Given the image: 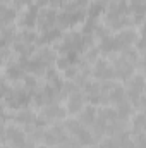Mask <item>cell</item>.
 I'll return each instance as SVG.
<instances>
[{"label":"cell","mask_w":146,"mask_h":148,"mask_svg":"<svg viewBox=\"0 0 146 148\" xmlns=\"http://www.w3.org/2000/svg\"><path fill=\"white\" fill-rule=\"evenodd\" d=\"M16 17H17V9H14L12 5H2V28L12 26Z\"/></svg>","instance_id":"obj_29"},{"label":"cell","mask_w":146,"mask_h":148,"mask_svg":"<svg viewBox=\"0 0 146 148\" xmlns=\"http://www.w3.org/2000/svg\"><path fill=\"white\" fill-rule=\"evenodd\" d=\"M98 148H120V147H119L117 138H113V136H105V138L100 141V147Z\"/></svg>","instance_id":"obj_32"},{"label":"cell","mask_w":146,"mask_h":148,"mask_svg":"<svg viewBox=\"0 0 146 148\" xmlns=\"http://www.w3.org/2000/svg\"><path fill=\"white\" fill-rule=\"evenodd\" d=\"M98 50H100L102 55H115V53H119L115 35H107L102 40H98Z\"/></svg>","instance_id":"obj_22"},{"label":"cell","mask_w":146,"mask_h":148,"mask_svg":"<svg viewBox=\"0 0 146 148\" xmlns=\"http://www.w3.org/2000/svg\"><path fill=\"white\" fill-rule=\"evenodd\" d=\"M5 69H3V77L5 79H9L10 83H19V81H23L28 73H26V69H24V66L19 62V59L16 57V60L12 59L7 66H3Z\"/></svg>","instance_id":"obj_12"},{"label":"cell","mask_w":146,"mask_h":148,"mask_svg":"<svg viewBox=\"0 0 146 148\" xmlns=\"http://www.w3.org/2000/svg\"><path fill=\"white\" fill-rule=\"evenodd\" d=\"M145 95H146V88H145Z\"/></svg>","instance_id":"obj_39"},{"label":"cell","mask_w":146,"mask_h":148,"mask_svg":"<svg viewBox=\"0 0 146 148\" xmlns=\"http://www.w3.org/2000/svg\"><path fill=\"white\" fill-rule=\"evenodd\" d=\"M53 48L57 50L59 55H62V53H69V52H77V53L83 55V53L88 50L84 35H83L81 31H76V29H71L69 33H65L60 41L55 43Z\"/></svg>","instance_id":"obj_2"},{"label":"cell","mask_w":146,"mask_h":148,"mask_svg":"<svg viewBox=\"0 0 146 148\" xmlns=\"http://www.w3.org/2000/svg\"><path fill=\"white\" fill-rule=\"evenodd\" d=\"M65 102H67V103H65L67 112H69L71 115H76V114H79V112L86 107V102H88V100H86L83 90H76L72 95H69V98H67Z\"/></svg>","instance_id":"obj_16"},{"label":"cell","mask_w":146,"mask_h":148,"mask_svg":"<svg viewBox=\"0 0 146 148\" xmlns=\"http://www.w3.org/2000/svg\"><path fill=\"white\" fill-rule=\"evenodd\" d=\"M131 129H132V134L146 131V114L138 112L131 117Z\"/></svg>","instance_id":"obj_27"},{"label":"cell","mask_w":146,"mask_h":148,"mask_svg":"<svg viewBox=\"0 0 146 148\" xmlns=\"http://www.w3.org/2000/svg\"><path fill=\"white\" fill-rule=\"evenodd\" d=\"M136 109H139V112L146 114V95H143V97L139 98V102L136 103Z\"/></svg>","instance_id":"obj_34"},{"label":"cell","mask_w":146,"mask_h":148,"mask_svg":"<svg viewBox=\"0 0 146 148\" xmlns=\"http://www.w3.org/2000/svg\"><path fill=\"white\" fill-rule=\"evenodd\" d=\"M139 66H141V69H143V73H145V76H146V55L143 57V60L139 62Z\"/></svg>","instance_id":"obj_35"},{"label":"cell","mask_w":146,"mask_h":148,"mask_svg":"<svg viewBox=\"0 0 146 148\" xmlns=\"http://www.w3.org/2000/svg\"><path fill=\"white\" fill-rule=\"evenodd\" d=\"M64 126H65V129H67V133L72 136L74 140H77L86 129H89V127H86V126H83L81 122H79V119H69V121H65L64 122Z\"/></svg>","instance_id":"obj_24"},{"label":"cell","mask_w":146,"mask_h":148,"mask_svg":"<svg viewBox=\"0 0 146 148\" xmlns=\"http://www.w3.org/2000/svg\"><path fill=\"white\" fill-rule=\"evenodd\" d=\"M112 66H113V73H115V77L119 79V81H129L134 73H136V67L138 66H134V64H131L129 60H126L120 53L112 60Z\"/></svg>","instance_id":"obj_7"},{"label":"cell","mask_w":146,"mask_h":148,"mask_svg":"<svg viewBox=\"0 0 146 148\" xmlns=\"http://www.w3.org/2000/svg\"><path fill=\"white\" fill-rule=\"evenodd\" d=\"M40 62H43L46 67H53L57 64V59H59V53L53 47H38L35 55Z\"/></svg>","instance_id":"obj_18"},{"label":"cell","mask_w":146,"mask_h":148,"mask_svg":"<svg viewBox=\"0 0 146 148\" xmlns=\"http://www.w3.org/2000/svg\"><path fill=\"white\" fill-rule=\"evenodd\" d=\"M2 5H12V0H0Z\"/></svg>","instance_id":"obj_37"},{"label":"cell","mask_w":146,"mask_h":148,"mask_svg":"<svg viewBox=\"0 0 146 148\" xmlns=\"http://www.w3.org/2000/svg\"><path fill=\"white\" fill-rule=\"evenodd\" d=\"M67 114H69V112H67V109H64L59 102L50 103V105H46V107L40 109L36 126H40V127H45V126H46V124H50V122H55V121L64 119Z\"/></svg>","instance_id":"obj_3"},{"label":"cell","mask_w":146,"mask_h":148,"mask_svg":"<svg viewBox=\"0 0 146 148\" xmlns=\"http://www.w3.org/2000/svg\"><path fill=\"white\" fill-rule=\"evenodd\" d=\"M134 141H136V148H146V131L134 134Z\"/></svg>","instance_id":"obj_33"},{"label":"cell","mask_w":146,"mask_h":148,"mask_svg":"<svg viewBox=\"0 0 146 148\" xmlns=\"http://www.w3.org/2000/svg\"><path fill=\"white\" fill-rule=\"evenodd\" d=\"M16 36H17V31L14 24L2 28V48H10L16 41Z\"/></svg>","instance_id":"obj_25"},{"label":"cell","mask_w":146,"mask_h":148,"mask_svg":"<svg viewBox=\"0 0 146 148\" xmlns=\"http://www.w3.org/2000/svg\"><path fill=\"white\" fill-rule=\"evenodd\" d=\"M129 16L134 24L146 21V0H129Z\"/></svg>","instance_id":"obj_17"},{"label":"cell","mask_w":146,"mask_h":148,"mask_svg":"<svg viewBox=\"0 0 146 148\" xmlns=\"http://www.w3.org/2000/svg\"><path fill=\"white\" fill-rule=\"evenodd\" d=\"M145 88H146V81L143 74H134L129 81H126V93H127V100L134 103L139 102V98L145 95Z\"/></svg>","instance_id":"obj_6"},{"label":"cell","mask_w":146,"mask_h":148,"mask_svg":"<svg viewBox=\"0 0 146 148\" xmlns=\"http://www.w3.org/2000/svg\"><path fill=\"white\" fill-rule=\"evenodd\" d=\"M138 33L132 29V28H127V29H122L119 33H115V41H117V47H119V53L126 48H131V47H136L138 43Z\"/></svg>","instance_id":"obj_14"},{"label":"cell","mask_w":146,"mask_h":148,"mask_svg":"<svg viewBox=\"0 0 146 148\" xmlns=\"http://www.w3.org/2000/svg\"><path fill=\"white\" fill-rule=\"evenodd\" d=\"M91 74H93V79H96V81H113V77H115L113 66L107 59H98L91 66Z\"/></svg>","instance_id":"obj_11"},{"label":"cell","mask_w":146,"mask_h":148,"mask_svg":"<svg viewBox=\"0 0 146 148\" xmlns=\"http://www.w3.org/2000/svg\"><path fill=\"white\" fill-rule=\"evenodd\" d=\"M83 93H84L88 103L98 105V103H100V98H102V81L89 79V81L83 86Z\"/></svg>","instance_id":"obj_15"},{"label":"cell","mask_w":146,"mask_h":148,"mask_svg":"<svg viewBox=\"0 0 146 148\" xmlns=\"http://www.w3.org/2000/svg\"><path fill=\"white\" fill-rule=\"evenodd\" d=\"M38 36H40V35H38L35 29H21V31H17L16 41H19V43H28V45H36Z\"/></svg>","instance_id":"obj_28"},{"label":"cell","mask_w":146,"mask_h":148,"mask_svg":"<svg viewBox=\"0 0 146 148\" xmlns=\"http://www.w3.org/2000/svg\"><path fill=\"white\" fill-rule=\"evenodd\" d=\"M120 55H122L126 60H129L131 64H134V66H138V64L141 62V60H139V55H141V53L136 50V47H131V48L122 50V52H120Z\"/></svg>","instance_id":"obj_30"},{"label":"cell","mask_w":146,"mask_h":148,"mask_svg":"<svg viewBox=\"0 0 146 148\" xmlns=\"http://www.w3.org/2000/svg\"><path fill=\"white\" fill-rule=\"evenodd\" d=\"M2 98H3V107L10 110L28 109V105L33 102V95L24 88V84H17V83H12L10 91Z\"/></svg>","instance_id":"obj_1"},{"label":"cell","mask_w":146,"mask_h":148,"mask_svg":"<svg viewBox=\"0 0 146 148\" xmlns=\"http://www.w3.org/2000/svg\"><path fill=\"white\" fill-rule=\"evenodd\" d=\"M23 84H24V88H26L31 95H33L38 88L41 86V84H40V81H38V77H36V76H33V74H28V76L23 79Z\"/></svg>","instance_id":"obj_31"},{"label":"cell","mask_w":146,"mask_h":148,"mask_svg":"<svg viewBox=\"0 0 146 148\" xmlns=\"http://www.w3.org/2000/svg\"><path fill=\"white\" fill-rule=\"evenodd\" d=\"M96 117H98V109H96V105H93V103H88L83 110L77 114V119H79V122L83 124V126H86V127H93V124L96 122Z\"/></svg>","instance_id":"obj_21"},{"label":"cell","mask_w":146,"mask_h":148,"mask_svg":"<svg viewBox=\"0 0 146 148\" xmlns=\"http://www.w3.org/2000/svg\"><path fill=\"white\" fill-rule=\"evenodd\" d=\"M127 100V93H126V86L120 84V83H115L113 88H112V93H110V103L115 107L122 102Z\"/></svg>","instance_id":"obj_23"},{"label":"cell","mask_w":146,"mask_h":148,"mask_svg":"<svg viewBox=\"0 0 146 148\" xmlns=\"http://www.w3.org/2000/svg\"><path fill=\"white\" fill-rule=\"evenodd\" d=\"M112 2H126V0H112Z\"/></svg>","instance_id":"obj_38"},{"label":"cell","mask_w":146,"mask_h":148,"mask_svg":"<svg viewBox=\"0 0 146 148\" xmlns=\"http://www.w3.org/2000/svg\"><path fill=\"white\" fill-rule=\"evenodd\" d=\"M129 16V2H110L107 5V10L103 14L105 17V24H110L117 19H122V17H127Z\"/></svg>","instance_id":"obj_10"},{"label":"cell","mask_w":146,"mask_h":148,"mask_svg":"<svg viewBox=\"0 0 146 148\" xmlns=\"http://www.w3.org/2000/svg\"><path fill=\"white\" fill-rule=\"evenodd\" d=\"M28 140V133L24 127L17 124H5L3 126V143L5 148H19Z\"/></svg>","instance_id":"obj_4"},{"label":"cell","mask_w":146,"mask_h":148,"mask_svg":"<svg viewBox=\"0 0 146 148\" xmlns=\"http://www.w3.org/2000/svg\"><path fill=\"white\" fill-rule=\"evenodd\" d=\"M40 10H41V7L38 5L36 2L31 0V3L23 10V14H21V17H19V26H21L23 29H35L38 26Z\"/></svg>","instance_id":"obj_8"},{"label":"cell","mask_w":146,"mask_h":148,"mask_svg":"<svg viewBox=\"0 0 146 148\" xmlns=\"http://www.w3.org/2000/svg\"><path fill=\"white\" fill-rule=\"evenodd\" d=\"M134 103L132 102H129V100H126V102H122V103H119V105H115V110H117V115H119V119H126V121H129L132 115H134Z\"/></svg>","instance_id":"obj_26"},{"label":"cell","mask_w":146,"mask_h":148,"mask_svg":"<svg viewBox=\"0 0 146 148\" xmlns=\"http://www.w3.org/2000/svg\"><path fill=\"white\" fill-rule=\"evenodd\" d=\"M141 38H145L146 40V21L141 24Z\"/></svg>","instance_id":"obj_36"},{"label":"cell","mask_w":146,"mask_h":148,"mask_svg":"<svg viewBox=\"0 0 146 148\" xmlns=\"http://www.w3.org/2000/svg\"><path fill=\"white\" fill-rule=\"evenodd\" d=\"M71 138V134L67 133L64 124H53L50 127L45 129V136H43V143L46 147H59L64 141H67Z\"/></svg>","instance_id":"obj_5"},{"label":"cell","mask_w":146,"mask_h":148,"mask_svg":"<svg viewBox=\"0 0 146 148\" xmlns=\"http://www.w3.org/2000/svg\"><path fill=\"white\" fill-rule=\"evenodd\" d=\"M64 35H65V33H64L59 26H57V28H52V29H48V31L40 33L36 45H38V47H50V45H55L57 41H60V40H62Z\"/></svg>","instance_id":"obj_20"},{"label":"cell","mask_w":146,"mask_h":148,"mask_svg":"<svg viewBox=\"0 0 146 148\" xmlns=\"http://www.w3.org/2000/svg\"><path fill=\"white\" fill-rule=\"evenodd\" d=\"M81 62H83V55H81V53H77V52H69V53L59 55L55 67H57L59 71H67L69 67L79 66Z\"/></svg>","instance_id":"obj_19"},{"label":"cell","mask_w":146,"mask_h":148,"mask_svg":"<svg viewBox=\"0 0 146 148\" xmlns=\"http://www.w3.org/2000/svg\"><path fill=\"white\" fill-rule=\"evenodd\" d=\"M12 122L24 127V129H29L33 126H36L38 121V114L31 110V109H21V110H16V114H12Z\"/></svg>","instance_id":"obj_13"},{"label":"cell","mask_w":146,"mask_h":148,"mask_svg":"<svg viewBox=\"0 0 146 148\" xmlns=\"http://www.w3.org/2000/svg\"><path fill=\"white\" fill-rule=\"evenodd\" d=\"M57 21H59V10L57 9H53V7H41L36 28L40 29V33L48 31L52 28H57Z\"/></svg>","instance_id":"obj_9"},{"label":"cell","mask_w":146,"mask_h":148,"mask_svg":"<svg viewBox=\"0 0 146 148\" xmlns=\"http://www.w3.org/2000/svg\"><path fill=\"white\" fill-rule=\"evenodd\" d=\"M55 148H59V147H55Z\"/></svg>","instance_id":"obj_41"},{"label":"cell","mask_w":146,"mask_h":148,"mask_svg":"<svg viewBox=\"0 0 146 148\" xmlns=\"http://www.w3.org/2000/svg\"><path fill=\"white\" fill-rule=\"evenodd\" d=\"M40 148H46V147H40Z\"/></svg>","instance_id":"obj_40"}]
</instances>
